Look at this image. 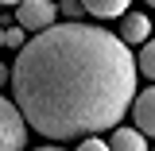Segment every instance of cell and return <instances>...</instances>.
Returning a JSON list of instances; mask_svg holds the SVG:
<instances>
[{"mask_svg": "<svg viewBox=\"0 0 155 151\" xmlns=\"http://www.w3.org/2000/svg\"><path fill=\"white\" fill-rule=\"evenodd\" d=\"M12 93L27 128L47 140H78L116 128L136 97V54L97 23H51L23 43Z\"/></svg>", "mask_w": 155, "mask_h": 151, "instance_id": "6da1fadb", "label": "cell"}, {"mask_svg": "<svg viewBox=\"0 0 155 151\" xmlns=\"http://www.w3.org/2000/svg\"><path fill=\"white\" fill-rule=\"evenodd\" d=\"M27 147V120L16 109V101L0 93V151H23Z\"/></svg>", "mask_w": 155, "mask_h": 151, "instance_id": "7a4b0ae2", "label": "cell"}, {"mask_svg": "<svg viewBox=\"0 0 155 151\" xmlns=\"http://www.w3.org/2000/svg\"><path fill=\"white\" fill-rule=\"evenodd\" d=\"M54 19H58V4L54 0H19L16 4V23L23 31H31V35L47 31Z\"/></svg>", "mask_w": 155, "mask_h": 151, "instance_id": "3957f363", "label": "cell"}, {"mask_svg": "<svg viewBox=\"0 0 155 151\" xmlns=\"http://www.w3.org/2000/svg\"><path fill=\"white\" fill-rule=\"evenodd\" d=\"M132 116L143 136H155V85H147V89H140L132 97Z\"/></svg>", "mask_w": 155, "mask_h": 151, "instance_id": "277c9868", "label": "cell"}, {"mask_svg": "<svg viewBox=\"0 0 155 151\" xmlns=\"http://www.w3.org/2000/svg\"><path fill=\"white\" fill-rule=\"evenodd\" d=\"M120 39H124L128 47L147 43V39H151V19L143 16V12H124V16H120Z\"/></svg>", "mask_w": 155, "mask_h": 151, "instance_id": "5b68a950", "label": "cell"}, {"mask_svg": "<svg viewBox=\"0 0 155 151\" xmlns=\"http://www.w3.org/2000/svg\"><path fill=\"white\" fill-rule=\"evenodd\" d=\"M109 151H147V136L140 128H113V140H109Z\"/></svg>", "mask_w": 155, "mask_h": 151, "instance_id": "8992f818", "label": "cell"}, {"mask_svg": "<svg viewBox=\"0 0 155 151\" xmlns=\"http://www.w3.org/2000/svg\"><path fill=\"white\" fill-rule=\"evenodd\" d=\"M128 4H132V0H81V8L93 19H116V16L128 12Z\"/></svg>", "mask_w": 155, "mask_h": 151, "instance_id": "52a82bcc", "label": "cell"}, {"mask_svg": "<svg viewBox=\"0 0 155 151\" xmlns=\"http://www.w3.org/2000/svg\"><path fill=\"white\" fill-rule=\"evenodd\" d=\"M136 70H140L143 77H151V81H155V39L140 43V58H136Z\"/></svg>", "mask_w": 155, "mask_h": 151, "instance_id": "ba28073f", "label": "cell"}, {"mask_svg": "<svg viewBox=\"0 0 155 151\" xmlns=\"http://www.w3.org/2000/svg\"><path fill=\"white\" fill-rule=\"evenodd\" d=\"M23 43H27V39H23V27H4V51H23Z\"/></svg>", "mask_w": 155, "mask_h": 151, "instance_id": "9c48e42d", "label": "cell"}, {"mask_svg": "<svg viewBox=\"0 0 155 151\" xmlns=\"http://www.w3.org/2000/svg\"><path fill=\"white\" fill-rule=\"evenodd\" d=\"M81 12H85L81 0H62V4H58V16H62V19H78Z\"/></svg>", "mask_w": 155, "mask_h": 151, "instance_id": "30bf717a", "label": "cell"}, {"mask_svg": "<svg viewBox=\"0 0 155 151\" xmlns=\"http://www.w3.org/2000/svg\"><path fill=\"white\" fill-rule=\"evenodd\" d=\"M78 151H109V143H105L101 136H81V143H78Z\"/></svg>", "mask_w": 155, "mask_h": 151, "instance_id": "8fae6325", "label": "cell"}, {"mask_svg": "<svg viewBox=\"0 0 155 151\" xmlns=\"http://www.w3.org/2000/svg\"><path fill=\"white\" fill-rule=\"evenodd\" d=\"M8 81H12V66H4V62H0V85H8Z\"/></svg>", "mask_w": 155, "mask_h": 151, "instance_id": "7c38bea8", "label": "cell"}, {"mask_svg": "<svg viewBox=\"0 0 155 151\" xmlns=\"http://www.w3.org/2000/svg\"><path fill=\"white\" fill-rule=\"evenodd\" d=\"M39 151H66V147H58V143H47V147H39Z\"/></svg>", "mask_w": 155, "mask_h": 151, "instance_id": "4fadbf2b", "label": "cell"}, {"mask_svg": "<svg viewBox=\"0 0 155 151\" xmlns=\"http://www.w3.org/2000/svg\"><path fill=\"white\" fill-rule=\"evenodd\" d=\"M16 4H19V0H0V8H16Z\"/></svg>", "mask_w": 155, "mask_h": 151, "instance_id": "5bb4252c", "label": "cell"}, {"mask_svg": "<svg viewBox=\"0 0 155 151\" xmlns=\"http://www.w3.org/2000/svg\"><path fill=\"white\" fill-rule=\"evenodd\" d=\"M0 51H4V27H0Z\"/></svg>", "mask_w": 155, "mask_h": 151, "instance_id": "9a60e30c", "label": "cell"}, {"mask_svg": "<svg viewBox=\"0 0 155 151\" xmlns=\"http://www.w3.org/2000/svg\"><path fill=\"white\" fill-rule=\"evenodd\" d=\"M147 4H151V8H155V0H147Z\"/></svg>", "mask_w": 155, "mask_h": 151, "instance_id": "2e32d148", "label": "cell"}, {"mask_svg": "<svg viewBox=\"0 0 155 151\" xmlns=\"http://www.w3.org/2000/svg\"><path fill=\"white\" fill-rule=\"evenodd\" d=\"M151 151H155V147H151Z\"/></svg>", "mask_w": 155, "mask_h": 151, "instance_id": "e0dca14e", "label": "cell"}]
</instances>
